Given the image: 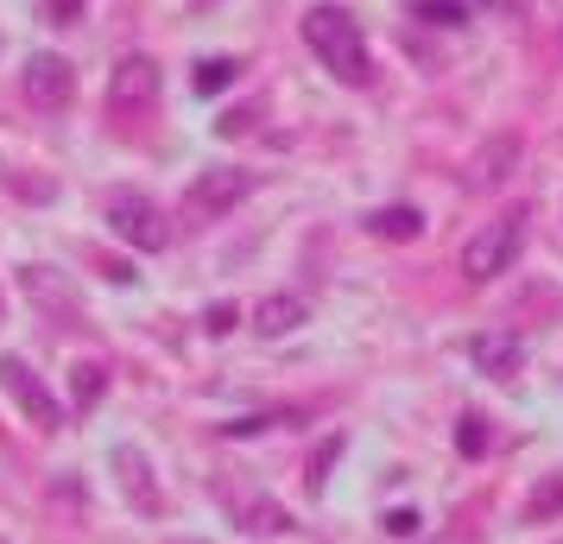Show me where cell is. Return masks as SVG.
I'll return each mask as SVG.
<instances>
[{"mask_svg": "<svg viewBox=\"0 0 563 544\" xmlns=\"http://www.w3.org/2000/svg\"><path fill=\"white\" fill-rule=\"evenodd\" d=\"M305 45L323 57V70H330L335 82H355V89L374 82V52H367L361 26L342 13V7H310L305 13Z\"/></svg>", "mask_w": 563, "mask_h": 544, "instance_id": "cell-1", "label": "cell"}, {"mask_svg": "<svg viewBox=\"0 0 563 544\" xmlns=\"http://www.w3.org/2000/svg\"><path fill=\"white\" fill-rule=\"evenodd\" d=\"M526 222H532L526 209H507L500 222H487V229L475 234L468 247H462V279H468V286H487V279H500L512 259H519V247H526Z\"/></svg>", "mask_w": 563, "mask_h": 544, "instance_id": "cell-2", "label": "cell"}, {"mask_svg": "<svg viewBox=\"0 0 563 544\" xmlns=\"http://www.w3.org/2000/svg\"><path fill=\"white\" fill-rule=\"evenodd\" d=\"M102 215H108V229L121 234L128 247H146V254H158L165 241H172V222L158 215L153 197H140V190H108L102 197Z\"/></svg>", "mask_w": 563, "mask_h": 544, "instance_id": "cell-3", "label": "cell"}, {"mask_svg": "<svg viewBox=\"0 0 563 544\" xmlns=\"http://www.w3.org/2000/svg\"><path fill=\"white\" fill-rule=\"evenodd\" d=\"M247 190H254L247 171H234V165H209V171H197V184L184 190V222H222L234 203H247Z\"/></svg>", "mask_w": 563, "mask_h": 544, "instance_id": "cell-4", "label": "cell"}, {"mask_svg": "<svg viewBox=\"0 0 563 544\" xmlns=\"http://www.w3.org/2000/svg\"><path fill=\"white\" fill-rule=\"evenodd\" d=\"M158 102V64L153 57H121L114 70H108V114L114 121H133V114H146Z\"/></svg>", "mask_w": 563, "mask_h": 544, "instance_id": "cell-5", "label": "cell"}, {"mask_svg": "<svg viewBox=\"0 0 563 544\" xmlns=\"http://www.w3.org/2000/svg\"><path fill=\"white\" fill-rule=\"evenodd\" d=\"M20 89H26V102H32V108H45V114H64V108L77 102V70H70V57L38 52V57H26V70H20Z\"/></svg>", "mask_w": 563, "mask_h": 544, "instance_id": "cell-6", "label": "cell"}, {"mask_svg": "<svg viewBox=\"0 0 563 544\" xmlns=\"http://www.w3.org/2000/svg\"><path fill=\"white\" fill-rule=\"evenodd\" d=\"M0 387L20 399V412H26L32 424H38V431H64V412H57V399H52L45 387H38V374H32V367L20 362V355H0Z\"/></svg>", "mask_w": 563, "mask_h": 544, "instance_id": "cell-7", "label": "cell"}, {"mask_svg": "<svg viewBox=\"0 0 563 544\" xmlns=\"http://www.w3.org/2000/svg\"><path fill=\"white\" fill-rule=\"evenodd\" d=\"M108 468H114V481H121V493H128L133 513H165V493H158V481H153V463H146L133 443H114Z\"/></svg>", "mask_w": 563, "mask_h": 544, "instance_id": "cell-8", "label": "cell"}, {"mask_svg": "<svg viewBox=\"0 0 563 544\" xmlns=\"http://www.w3.org/2000/svg\"><path fill=\"white\" fill-rule=\"evenodd\" d=\"M468 362L482 367L487 380H512V374H519V362H526V342L507 336V330H494V336L468 342Z\"/></svg>", "mask_w": 563, "mask_h": 544, "instance_id": "cell-9", "label": "cell"}, {"mask_svg": "<svg viewBox=\"0 0 563 544\" xmlns=\"http://www.w3.org/2000/svg\"><path fill=\"white\" fill-rule=\"evenodd\" d=\"M222 500H229V513L241 519V525H247V532H266V539H273V532H291V513H285L279 500H266V493H234V488H222Z\"/></svg>", "mask_w": 563, "mask_h": 544, "instance_id": "cell-10", "label": "cell"}, {"mask_svg": "<svg viewBox=\"0 0 563 544\" xmlns=\"http://www.w3.org/2000/svg\"><path fill=\"white\" fill-rule=\"evenodd\" d=\"M305 317H310V304L298 298V291H273V298L254 304V330L260 336H285V330H298Z\"/></svg>", "mask_w": 563, "mask_h": 544, "instance_id": "cell-11", "label": "cell"}, {"mask_svg": "<svg viewBox=\"0 0 563 544\" xmlns=\"http://www.w3.org/2000/svg\"><path fill=\"white\" fill-rule=\"evenodd\" d=\"M512 158H519V133H500V140H487L482 153H475V165H468V184H475V190H494V184L512 171Z\"/></svg>", "mask_w": 563, "mask_h": 544, "instance_id": "cell-12", "label": "cell"}, {"mask_svg": "<svg viewBox=\"0 0 563 544\" xmlns=\"http://www.w3.org/2000/svg\"><path fill=\"white\" fill-rule=\"evenodd\" d=\"M367 234H380V241H418V234H424V215L411 203L374 209V215H367Z\"/></svg>", "mask_w": 563, "mask_h": 544, "instance_id": "cell-13", "label": "cell"}, {"mask_svg": "<svg viewBox=\"0 0 563 544\" xmlns=\"http://www.w3.org/2000/svg\"><path fill=\"white\" fill-rule=\"evenodd\" d=\"M102 392H108V367L102 362H77V374H70V406H77V418L96 412Z\"/></svg>", "mask_w": 563, "mask_h": 544, "instance_id": "cell-14", "label": "cell"}, {"mask_svg": "<svg viewBox=\"0 0 563 544\" xmlns=\"http://www.w3.org/2000/svg\"><path fill=\"white\" fill-rule=\"evenodd\" d=\"M234 70H241L234 57H203V64L190 70V89H197V96H222V89L234 82Z\"/></svg>", "mask_w": 563, "mask_h": 544, "instance_id": "cell-15", "label": "cell"}, {"mask_svg": "<svg viewBox=\"0 0 563 544\" xmlns=\"http://www.w3.org/2000/svg\"><path fill=\"white\" fill-rule=\"evenodd\" d=\"M411 13L424 20V26H468V0H411Z\"/></svg>", "mask_w": 563, "mask_h": 544, "instance_id": "cell-16", "label": "cell"}, {"mask_svg": "<svg viewBox=\"0 0 563 544\" xmlns=\"http://www.w3.org/2000/svg\"><path fill=\"white\" fill-rule=\"evenodd\" d=\"M563 513V475H551V481H538L532 500H526V519H558Z\"/></svg>", "mask_w": 563, "mask_h": 544, "instance_id": "cell-17", "label": "cell"}, {"mask_svg": "<svg viewBox=\"0 0 563 544\" xmlns=\"http://www.w3.org/2000/svg\"><path fill=\"white\" fill-rule=\"evenodd\" d=\"M342 456V437H330L323 449H317V463H310V493H323V481H330V463Z\"/></svg>", "mask_w": 563, "mask_h": 544, "instance_id": "cell-18", "label": "cell"}, {"mask_svg": "<svg viewBox=\"0 0 563 544\" xmlns=\"http://www.w3.org/2000/svg\"><path fill=\"white\" fill-rule=\"evenodd\" d=\"M38 13H45L52 26H77V20H82V0H38Z\"/></svg>", "mask_w": 563, "mask_h": 544, "instance_id": "cell-19", "label": "cell"}, {"mask_svg": "<svg viewBox=\"0 0 563 544\" xmlns=\"http://www.w3.org/2000/svg\"><path fill=\"white\" fill-rule=\"evenodd\" d=\"M456 443H462V456H482V449H487V431H482V418H462Z\"/></svg>", "mask_w": 563, "mask_h": 544, "instance_id": "cell-20", "label": "cell"}, {"mask_svg": "<svg viewBox=\"0 0 563 544\" xmlns=\"http://www.w3.org/2000/svg\"><path fill=\"white\" fill-rule=\"evenodd\" d=\"M234 323H241V311H234V304H209V317H203V330H209V336H229Z\"/></svg>", "mask_w": 563, "mask_h": 544, "instance_id": "cell-21", "label": "cell"}, {"mask_svg": "<svg viewBox=\"0 0 563 544\" xmlns=\"http://www.w3.org/2000/svg\"><path fill=\"white\" fill-rule=\"evenodd\" d=\"M380 525H386V532H393V539H411V532H424V519L411 513V507H406V513H386Z\"/></svg>", "mask_w": 563, "mask_h": 544, "instance_id": "cell-22", "label": "cell"}, {"mask_svg": "<svg viewBox=\"0 0 563 544\" xmlns=\"http://www.w3.org/2000/svg\"><path fill=\"white\" fill-rule=\"evenodd\" d=\"M482 7H500V13H512V7H519V0H482Z\"/></svg>", "mask_w": 563, "mask_h": 544, "instance_id": "cell-23", "label": "cell"}]
</instances>
